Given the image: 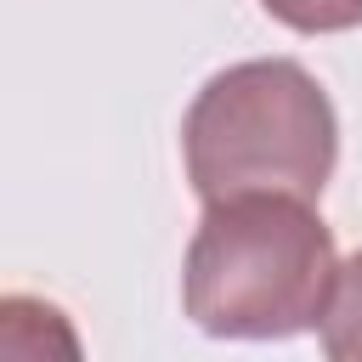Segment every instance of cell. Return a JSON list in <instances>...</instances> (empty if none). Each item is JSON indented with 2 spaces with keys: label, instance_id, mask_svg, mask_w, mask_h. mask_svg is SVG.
Wrapping results in <instances>:
<instances>
[{
  "label": "cell",
  "instance_id": "3",
  "mask_svg": "<svg viewBox=\"0 0 362 362\" xmlns=\"http://www.w3.org/2000/svg\"><path fill=\"white\" fill-rule=\"evenodd\" d=\"M322 351L334 362H362V255L334 272V294L322 311Z\"/></svg>",
  "mask_w": 362,
  "mask_h": 362
},
{
  "label": "cell",
  "instance_id": "2",
  "mask_svg": "<svg viewBox=\"0 0 362 362\" xmlns=\"http://www.w3.org/2000/svg\"><path fill=\"white\" fill-rule=\"evenodd\" d=\"M181 147L204 204L238 192L317 198L334 170L339 130L322 85L300 62L266 57L238 62L198 90L181 124Z\"/></svg>",
  "mask_w": 362,
  "mask_h": 362
},
{
  "label": "cell",
  "instance_id": "4",
  "mask_svg": "<svg viewBox=\"0 0 362 362\" xmlns=\"http://www.w3.org/2000/svg\"><path fill=\"white\" fill-rule=\"evenodd\" d=\"M260 6L300 34H334L362 23V0H260Z\"/></svg>",
  "mask_w": 362,
  "mask_h": 362
},
{
  "label": "cell",
  "instance_id": "1",
  "mask_svg": "<svg viewBox=\"0 0 362 362\" xmlns=\"http://www.w3.org/2000/svg\"><path fill=\"white\" fill-rule=\"evenodd\" d=\"M294 192L215 198L187 249V317L226 339H283L322 322L334 294V238Z\"/></svg>",
  "mask_w": 362,
  "mask_h": 362
}]
</instances>
